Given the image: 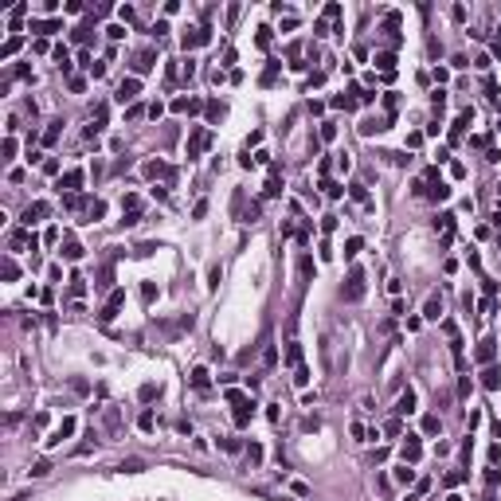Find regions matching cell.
<instances>
[{"label":"cell","instance_id":"6da1fadb","mask_svg":"<svg viewBox=\"0 0 501 501\" xmlns=\"http://www.w3.org/2000/svg\"><path fill=\"white\" fill-rule=\"evenodd\" d=\"M341 294H345V302H360V298H364V270H360V266L349 270V282H345Z\"/></svg>","mask_w":501,"mask_h":501},{"label":"cell","instance_id":"7a4b0ae2","mask_svg":"<svg viewBox=\"0 0 501 501\" xmlns=\"http://www.w3.org/2000/svg\"><path fill=\"white\" fill-rule=\"evenodd\" d=\"M55 188L67 192V196H74V192L82 188V169H67V173L59 177V184H55Z\"/></svg>","mask_w":501,"mask_h":501},{"label":"cell","instance_id":"3957f363","mask_svg":"<svg viewBox=\"0 0 501 501\" xmlns=\"http://www.w3.org/2000/svg\"><path fill=\"white\" fill-rule=\"evenodd\" d=\"M47 212H51V207H47L44 200H35V204H28V207H24V216H20V223H24V227H31V223L47 220Z\"/></svg>","mask_w":501,"mask_h":501},{"label":"cell","instance_id":"277c9868","mask_svg":"<svg viewBox=\"0 0 501 501\" xmlns=\"http://www.w3.org/2000/svg\"><path fill=\"white\" fill-rule=\"evenodd\" d=\"M121 302H126V290H114V294H110V302L102 306V313H98V317H102V321H114V317H118V310H121Z\"/></svg>","mask_w":501,"mask_h":501},{"label":"cell","instance_id":"5b68a950","mask_svg":"<svg viewBox=\"0 0 501 501\" xmlns=\"http://www.w3.org/2000/svg\"><path fill=\"white\" fill-rule=\"evenodd\" d=\"M419 454H423L419 435H407V442H403V462H407V466H415V462H419Z\"/></svg>","mask_w":501,"mask_h":501},{"label":"cell","instance_id":"8992f818","mask_svg":"<svg viewBox=\"0 0 501 501\" xmlns=\"http://www.w3.org/2000/svg\"><path fill=\"white\" fill-rule=\"evenodd\" d=\"M137 90H141V78H121V82H118V102L137 98Z\"/></svg>","mask_w":501,"mask_h":501},{"label":"cell","instance_id":"52a82bcc","mask_svg":"<svg viewBox=\"0 0 501 501\" xmlns=\"http://www.w3.org/2000/svg\"><path fill=\"white\" fill-rule=\"evenodd\" d=\"M207 145H212V133H207V130H196V133H192V141H188V157L204 153Z\"/></svg>","mask_w":501,"mask_h":501},{"label":"cell","instance_id":"ba28073f","mask_svg":"<svg viewBox=\"0 0 501 501\" xmlns=\"http://www.w3.org/2000/svg\"><path fill=\"white\" fill-rule=\"evenodd\" d=\"M67 435H74V419H63L59 427L51 431V439H47V446H59V442L67 439Z\"/></svg>","mask_w":501,"mask_h":501},{"label":"cell","instance_id":"9c48e42d","mask_svg":"<svg viewBox=\"0 0 501 501\" xmlns=\"http://www.w3.org/2000/svg\"><path fill=\"white\" fill-rule=\"evenodd\" d=\"M493 356H497V341H493V337H486L482 345H478V360H482V364H489Z\"/></svg>","mask_w":501,"mask_h":501},{"label":"cell","instance_id":"30bf717a","mask_svg":"<svg viewBox=\"0 0 501 501\" xmlns=\"http://www.w3.org/2000/svg\"><path fill=\"white\" fill-rule=\"evenodd\" d=\"M251 415H255V403H251V399L235 403V423H239V427H247V423H251Z\"/></svg>","mask_w":501,"mask_h":501},{"label":"cell","instance_id":"8fae6325","mask_svg":"<svg viewBox=\"0 0 501 501\" xmlns=\"http://www.w3.org/2000/svg\"><path fill=\"white\" fill-rule=\"evenodd\" d=\"M8 243H12V251H24V247L35 251V235H28V231H12V239H8Z\"/></svg>","mask_w":501,"mask_h":501},{"label":"cell","instance_id":"7c38bea8","mask_svg":"<svg viewBox=\"0 0 501 501\" xmlns=\"http://www.w3.org/2000/svg\"><path fill=\"white\" fill-rule=\"evenodd\" d=\"M207 39H212V31H188V35H184V51H192V47H200V44H207Z\"/></svg>","mask_w":501,"mask_h":501},{"label":"cell","instance_id":"4fadbf2b","mask_svg":"<svg viewBox=\"0 0 501 501\" xmlns=\"http://www.w3.org/2000/svg\"><path fill=\"white\" fill-rule=\"evenodd\" d=\"M423 317H431V321H439V317H442V302H439V294H431V298H427V306H423Z\"/></svg>","mask_w":501,"mask_h":501},{"label":"cell","instance_id":"5bb4252c","mask_svg":"<svg viewBox=\"0 0 501 501\" xmlns=\"http://www.w3.org/2000/svg\"><path fill=\"white\" fill-rule=\"evenodd\" d=\"M145 177H153V180H157V177H173V169H169L164 161H149L145 164Z\"/></svg>","mask_w":501,"mask_h":501},{"label":"cell","instance_id":"9a60e30c","mask_svg":"<svg viewBox=\"0 0 501 501\" xmlns=\"http://www.w3.org/2000/svg\"><path fill=\"white\" fill-rule=\"evenodd\" d=\"M376 67H380L384 74H396V55H392V51H380V55H376Z\"/></svg>","mask_w":501,"mask_h":501},{"label":"cell","instance_id":"2e32d148","mask_svg":"<svg viewBox=\"0 0 501 501\" xmlns=\"http://www.w3.org/2000/svg\"><path fill=\"white\" fill-rule=\"evenodd\" d=\"M31 28L39 31V35H55V31H59L63 24H59V20H35V24H31Z\"/></svg>","mask_w":501,"mask_h":501},{"label":"cell","instance_id":"e0dca14e","mask_svg":"<svg viewBox=\"0 0 501 501\" xmlns=\"http://www.w3.org/2000/svg\"><path fill=\"white\" fill-rule=\"evenodd\" d=\"M396 411H399V415H407V411H415V392H411V388H407V392H403V396H399V403H396Z\"/></svg>","mask_w":501,"mask_h":501},{"label":"cell","instance_id":"ac0fdd59","mask_svg":"<svg viewBox=\"0 0 501 501\" xmlns=\"http://www.w3.org/2000/svg\"><path fill=\"white\" fill-rule=\"evenodd\" d=\"M67 282H71V294H74V298H82V294H87V278H82L78 270H74V274H71Z\"/></svg>","mask_w":501,"mask_h":501},{"label":"cell","instance_id":"d6986e66","mask_svg":"<svg viewBox=\"0 0 501 501\" xmlns=\"http://www.w3.org/2000/svg\"><path fill=\"white\" fill-rule=\"evenodd\" d=\"M482 384H486L489 392H493V388H501V372H497V368H486V372H482Z\"/></svg>","mask_w":501,"mask_h":501},{"label":"cell","instance_id":"ffe728a7","mask_svg":"<svg viewBox=\"0 0 501 501\" xmlns=\"http://www.w3.org/2000/svg\"><path fill=\"white\" fill-rule=\"evenodd\" d=\"M349 196H353L356 204H368V188H364L360 180H356V184H349Z\"/></svg>","mask_w":501,"mask_h":501},{"label":"cell","instance_id":"44dd1931","mask_svg":"<svg viewBox=\"0 0 501 501\" xmlns=\"http://www.w3.org/2000/svg\"><path fill=\"white\" fill-rule=\"evenodd\" d=\"M396 482H399V486H411V482H415V470L407 466V462H403V466L396 470Z\"/></svg>","mask_w":501,"mask_h":501},{"label":"cell","instance_id":"7402d4cb","mask_svg":"<svg viewBox=\"0 0 501 501\" xmlns=\"http://www.w3.org/2000/svg\"><path fill=\"white\" fill-rule=\"evenodd\" d=\"M63 259H82V247H78V243H74V239H67V243H63Z\"/></svg>","mask_w":501,"mask_h":501},{"label":"cell","instance_id":"603a6c76","mask_svg":"<svg viewBox=\"0 0 501 501\" xmlns=\"http://www.w3.org/2000/svg\"><path fill=\"white\" fill-rule=\"evenodd\" d=\"M360 247H364V239H360V235H353L349 243H345V259H356V255H360Z\"/></svg>","mask_w":501,"mask_h":501},{"label":"cell","instance_id":"cb8c5ba5","mask_svg":"<svg viewBox=\"0 0 501 501\" xmlns=\"http://www.w3.org/2000/svg\"><path fill=\"white\" fill-rule=\"evenodd\" d=\"M149 67H153V55H149V51H141V55L133 59V71H137V74H145Z\"/></svg>","mask_w":501,"mask_h":501},{"label":"cell","instance_id":"d4e9b609","mask_svg":"<svg viewBox=\"0 0 501 501\" xmlns=\"http://www.w3.org/2000/svg\"><path fill=\"white\" fill-rule=\"evenodd\" d=\"M16 51H20V35H12V39L4 44V51H0V59H12Z\"/></svg>","mask_w":501,"mask_h":501},{"label":"cell","instance_id":"484cf974","mask_svg":"<svg viewBox=\"0 0 501 501\" xmlns=\"http://www.w3.org/2000/svg\"><path fill=\"white\" fill-rule=\"evenodd\" d=\"M55 63H59L63 71H71V51H67V47H55Z\"/></svg>","mask_w":501,"mask_h":501},{"label":"cell","instance_id":"4316f807","mask_svg":"<svg viewBox=\"0 0 501 501\" xmlns=\"http://www.w3.org/2000/svg\"><path fill=\"white\" fill-rule=\"evenodd\" d=\"M137 427H141V431H153V427H157L153 411H141V415H137Z\"/></svg>","mask_w":501,"mask_h":501},{"label":"cell","instance_id":"83f0119b","mask_svg":"<svg viewBox=\"0 0 501 501\" xmlns=\"http://www.w3.org/2000/svg\"><path fill=\"white\" fill-rule=\"evenodd\" d=\"M192 388H207V368H192Z\"/></svg>","mask_w":501,"mask_h":501},{"label":"cell","instance_id":"f1b7e54d","mask_svg":"<svg viewBox=\"0 0 501 501\" xmlns=\"http://www.w3.org/2000/svg\"><path fill=\"white\" fill-rule=\"evenodd\" d=\"M59 126L63 121H51V130L44 133V145H55V141H59Z\"/></svg>","mask_w":501,"mask_h":501},{"label":"cell","instance_id":"f546056e","mask_svg":"<svg viewBox=\"0 0 501 501\" xmlns=\"http://www.w3.org/2000/svg\"><path fill=\"white\" fill-rule=\"evenodd\" d=\"M102 216H106V204H102V200H90V220L98 223Z\"/></svg>","mask_w":501,"mask_h":501},{"label":"cell","instance_id":"4dcf8cb0","mask_svg":"<svg viewBox=\"0 0 501 501\" xmlns=\"http://www.w3.org/2000/svg\"><path fill=\"white\" fill-rule=\"evenodd\" d=\"M321 188H325V196H329V200H337L341 192H345V188H341V184H337V180H325Z\"/></svg>","mask_w":501,"mask_h":501},{"label":"cell","instance_id":"1f68e13d","mask_svg":"<svg viewBox=\"0 0 501 501\" xmlns=\"http://www.w3.org/2000/svg\"><path fill=\"white\" fill-rule=\"evenodd\" d=\"M423 435H439V415H427V419H423Z\"/></svg>","mask_w":501,"mask_h":501},{"label":"cell","instance_id":"d6a6232c","mask_svg":"<svg viewBox=\"0 0 501 501\" xmlns=\"http://www.w3.org/2000/svg\"><path fill=\"white\" fill-rule=\"evenodd\" d=\"M4 278H8V282H16V278H20V266H16L12 259H4Z\"/></svg>","mask_w":501,"mask_h":501},{"label":"cell","instance_id":"836d02e7","mask_svg":"<svg viewBox=\"0 0 501 501\" xmlns=\"http://www.w3.org/2000/svg\"><path fill=\"white\" fill-rule=\"evenodd\" d=\"M446 196H450V184H435V188H431V200H446Z\"/></svg>","mask_w":501,"mask_h":501},{"label":"cell","instance_id":"e575fe53","mask_svg":"<svg viewBox=\"0 0 501 501\" xmlns=\"http://www.w3.org/2000/svg\"><path fill=\"white\" fill-rule=\"evenodd\" d=\"M294 384H298V388H306V384H310V368H306V364H302V368H294Z\"/></svg>","mask_w":501,"mask_h":501},{"label":"cell","instance_id":"d590c367","mask_svg":"<svg viewBox=\"0 0 501 501\" xmlns=\"http://www.w3.org/2000/svg\"><path fill=\"white\" fill-rule=\"evenodd\" d=\"M121 470H126V474H137V470H145V466H141V458H126V462H121Z\"/></svg>","mask_w":501,"mask_h":501},{"label":"cell","instance_id":"8d00e7d4","mask_svg":"<svg viewBox=\"0 0 501 501\" xmlns=\"http://www.w3.org/2000/svg\"><path fill=\"white\" fill-rule=\"evenodd\" d=\"M0 153H4V161H12L16 157V137H4V149H0Z\"/></svg>","mask_w":501,"mask_h":501},{"label":"cell","instance_id":"74e56055","mask_svg":"<svg viewBox=\"0 0 501 501\" xmlns=\"http://www.w3.org/2000/svg\"><path fill=\"white\" fill-rule=\"evenodd\" d=\"M450 223H454V216H450V212H442L439 220H435V227H439V231H450Z\"/></svg>","mask_w":501,"mask_h":501},{"label":"cell","instance_id":"f35d334b","mask_svg":"<svg viewBox=\"0 0 501 501\" xmlns=\"http://www.w3.org/2000/svg\"><path fill=\"white\" fill-rule=\"evenodd\" d=\"M47 474H51V462H35L31 466V478H47Z\"/></svg>","mask_w":501,"mask_h":501},{"label":"cell","instance_id":"ab89813d","mask_svg":"<svg viewBox=\"0 0 501 501\" xmlns=\"http://www.w3.org/2000/svg\"><path fill=\"white\" fill-rule=\"evenodd\" d=\"M263 360H266V364H278V349H274V345H266V349H263Z\"/></svg>","mask_w":501,"mask_h":501},{"label":"cell","instance_id":"60d3db41","mask_svg":"<svg viewBox=\"0 0 501 501\" xmlns=\"http://www.w3.org/2000/svg\"><path fill=\"white\" fill-rule=\"evenodd\" d=\"M247 458H251V462H263V446H259V442H251V446H247Z\"/></svg>","mask_w":501,"mask_h":501},{"label":"cell","instance_id":"b9f144b4","mask_svg":"<svg viewBox=\"0 0 501 501\" xmlns=\"http://www.w3.org/2000/svg\"><path fill=\"white\" fill-rule=\"evenodd\" d=\"M333 137H337V126H333V121H325V126H321V141H333Z\"/></svg>","mask_w":501,"mask_h":501},{"label":"cell","instance_id":"7bdbcfd3","mask_svg":"<svg viewBox=\"0 0 501 501\" xmlns=\"http://www.w3.org/2000/svg\"><path fill=\"white\" fill-rule=\"evenodd\" d=\"M110 278H114V270H110V266H106L102 274H98V290H110Z\"/></svg>","mask_w":501,"mask_h":501},{"label":"cell","instance_id":"ee69618b","mask_svg":"<svg viewBox=\"0 0 501 501\" xmlns=\"http://www.w3.org/2000/svg\"><path fill=\"white\" fill-rule=\"evenodd\" d=\"M207 118H212V121L223 118V102H207Z\"/></svg>","mask_w":501,"mask_h":501},{"label":"cell","instance_id":"f6af8a7d","mask_svg":"<svg viewBox=\"0 0 501 501\" xmlns=\"http://www.w3.org/2000/svg\"><path fill=\"white\" fill-rule=\"evenodd\" d=\"M106 35H110V39H121V35H126V28H121V24H110V28H106Z\"/></svg>","mask_w":501,"mask_h":501},{"label":"cell","instance_id":"bcb514c9","mask_svg":"<svg viewBox=\"0 0 501 501\" xmlns=\"http://www.w3.org/2000/svg\"><path fill=\"white\" fill-rule=\"evenodd\" d=\"M141 298H145V302H153V298H157V286H153V282H145V286H141Z\"/></svg>","mask_w":501,"mask_h":501},{"label":"cell","instance_id":"7dc6e473","mask_svg":"<svg viewBox=\"0 0 501 501\" xmlns=\"http://www.w3.org/2000/svg\"><path fill=\"white\" fill-rule=\"evenodd\" d=\"M384 431H388V435H403V423H399V419H388V427H384Z\"/></svg>","mask_w":501,"mask_h":501},{"label":"cell","instance_id":"c3c4849f","mask_svg":"<svg viewBox=\"0 0 501 501\" xmlns=\"http://www.w3.org/2000/svg\"><path fill=\"white\" fill-rule=\"evenodd\" d=\"M470 388H474V384H470V376H462V384H458V396L466 399V396H470Z\"/></svg>","mask_w":501,"mask_h":501},{"label":"cell","instance_id":"681fc988","mask_svg":"<svg viewBox=\"0 0 501 501\" xmlns=\"http://www.w3.org/2000/svg\"><path fill=\"white\" fill-rule=\"evenodd\" d=\"M396 106H399V98H396V94H384V110H388V114H392Z\"/></svg>","mask_w":501,"mask_h":501},{"label":"cell","instance_id":"f907efd6","mask_svg":"<svg viewBox=\"0 0 501 501\" xmlns=\"http://www.w3.org/2000/svg\"><path fill=\"white\" fill-rule=\"evenodd\" d=\"M446 501H462V497H458V493H450V497H446Z\"/></svg>","mask_w":501,"mask_h":501},{"label":"cell","instance_id":"816d5d0a","mask_svg":"<svg viewBox=\"0 0 501 501\" xmlns=\"http://www.w3.org/2000/svg\"><path fill=\"white\" fill-rule=\"evenodd\" d=\"M497 196H501V184H497Z\"/></svg>","mask_w":501,"mask_h":501},{"label":"cell","instance_id":"f5cc1de1","mask_svg":"<svg viewBox=\"0 0 501 501\" xmlns=\"http://www.w3.org/2000/svg\"><path fill=\"white\" fill-rule=\"evenodd\" d=\"M486 501H493V497H486Z\"/></svg>","mask_w":501,"mask_h":501},{"label":"cell","instance_id":"db71d44e","mask_svg":"<svg viewBox=\"0 0 501 501\" xmlns=\"http://www.w3.org/2000/svg\"><path fill=\"white\" fill-rule=\"evenodd\" d=\"M407 501H411V497H407Z\"/></svg>","mask_w":501,"mask_h":501}]
</instances>
